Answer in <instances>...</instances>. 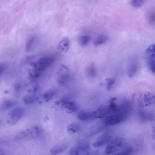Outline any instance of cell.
<instances>
[{
    "label": "cell",
    "mask_w": 155,
    "mask_h": 155,
    "mask_svg": "<svg viewBox=\"0 0 155 155\" xmlns=\"http://www.w3.org/2000/svg\"><path fill=\"white\" fill-rule=\"evenodd\" d=\"M69 40L68 38H62L58 43V48L64 52H67L69 48Z\"/></svg>",
    "instance_id": "10"
},
{
    "label": "cell",
    "mask_w": 155,
    "mask_h": 155,
    "mask_svg": "<svg viewBox=\"0 0 155 155\" xmlns=\"http://www.w3.org/2000/svg\"><path fill=\"white\" fill-rule=\"evenodd\" d=\"M67 147L64 145H58L51 148L50 150V152L52 154L56 155L64 151Z\"/></svg>",
    "instance_id": "14"
},
{
    "label": "cell",
    "mask_w": 155,
    "mask_h": 155,
    "mask_svg": "<svg viewBox=\"0 0 155 155\" xmlns=\"http://www.w3.org/2000/svg\"><path fill=\"white\" fill-rule=\"evenodd\" d=\"M28 72L29 77L32 78L39 77L41 75L42 72L33 68L29 69Z\"/></svg>",
    "instance_id": "24"
},
{
    "label": "cell",
    "mask_w": 155,
    "mask_h": 155,
    "mask_svg": "<svg viewBox=\"0 0 155 155\" xmlns=\"http://www.w3.org/2000/svg\"><path fill=\"white\" fill-rule=\"evenodd\" d=\"M56 91L54 90H50L45 92L42 95L43 99L45 102L50 100L55 94Z\"/></svg>",
    "instance_id": "19"
},
{
    "label": "cell",
    "mask_w": 155,
    "mask_h": 155,
    "mask_svg": "<svg viewBox=\"0 0 155 155\" xmlns=\"http://www.w3.org/2000/svg\"><path fill=\"white\" fill-rule=\"evenodd\" d=\"M137 70V67L135 64H131L129 66L127 70L128 76L130 78L133 77L136 74Z\"/></svg>",
    "instance_id": "25"
},
{
    "label": "cell",
    "mask_w": 155,
    "mask_h": 155,
    "mask_svg": "<svg viewBox=\"0 0 155 155\" xmlns=\"http://www.w3.org/2000/svg\"><path fill=\"white\" fill-rule=\"evenodd\" d=\"M146 52L149 57H155V43L150 45L146 49Z\"/></svg>",
    "instance_id": "26"
},
{
    "label": "cell",
    "mask_w": 155,
    "mask_h": 155,
    "mask_svg": "<svg viewBox=\"0 0 155 155\" xmlns=\"http://www.w3.org/2000/svg\"><path fill=\"white\" fill-rule=\"evenodd\" d=\"M78 118L83 121L88 120L91 119H94L92 113L84 111L80 112L78 115Z\"/></svg>",
    "instance_id": "13"
},
{
    "label": "cell",
    "mask_w": 155,
    "mask_h": 155,
    "mask_svg": "<svg viewBox=\"0 0 155 155\" xmlns=\"http://www.w3.org/2000/svg\"><path fill=\"white\" fill-rule=\"evenodd\" d=\"M68 113H71L76 111L78 109L77 106L74 102L73 101H67L62 106Z\"/></svg>",
    "instance_id": "11"
},
{
    "label": "cell",
    "mask_w": 155,
    "mask_h": 155,
    "mask_svg": "<svg viewBox=\"0 0 155 155\" xmlns=\"http://www.w3.org/2000/svg\"><path fill=\"white\" fill-rule=\"evenodd\" d=\"M111 137V134L110 133H104L98 137L93 143V146L96 147H101L108 142Z\"/></svg>",
    "instance_id": "6"
},
{
    "label": "cell",
    "mask_w": 155,
    "mask_h": 155,
    "mask_svg": "<svg viewBox=\"0 0 155 155\" xmlns=\"http://www.w3.org/2000/svg\"><path fill=\"white\" fill-rule=\"evenodd\" d=\"M143 99L145 106H149L155 104V95L150 92H146L144 93Z\"/></svg>",
    "instance_id": "9"
},
{
    "label": "cell",
    "mask_w": 155,
    "mask_h": 155,
    "mask_svg": "<svg viewBox=\"0 0 155 155\" xmlns=\"http://www.w3.org/2000/svg\"><path fill=\"white\" fill-rule=\"evenodd\" d=\"M108 39L107 37L104 35H100L96 37L94 40L93 44L94 45L98 46L104 43Z\"/></svg>",
    "instance_id": "18"
},
{
    "label": "cell",
    "mask_w": 155,
    "mask_h": 155,
    "mask_svg": "<svg viewBox=\"0 0 155 155\" xmlns=\"http://www.w3.org/2000/svg\"><path fill=\"white\" fill-rule=\"evenodd\" d=\"M90 150L89 144L85 142H82L79 143L75 147H73L70 149L69 153L71 155L87 154Z\"/></svg>",
    "instance_id": "4"
},
{
    "label": "cell",
    "mask_w": 155,
    "mask_h": 155,
    "mask_svg": "<svg viewBox=\"0 0 155 155\" xmlns=\"http://www.w3.org/2000/svg\"><path fill=\"white\" fill-rule=\"evenodd\" d=\"M24 112L21 107H17L13 109L7 114L6 117L7 123L10 125L15 124L21 118Z\"/></svg>",
    "instance_id": "2"
},
{
    "label": "cell",
    "mask_w": 155,
    "mask_h": 155,
    "mask_svg": "<svg viewBox=\"0 0 155 155\" xmlns=\"http://www.w3.org/2000/svg\"><path fill=\"white\" fill-rule=\"evenodd\" d=\"M145 0H132L131 5L135 8H139L142 6L144 3Z\"/></svg>",
    "instance_id": "31"
},
{
    "label": "cell",
    "mask_w": 155,
    "mask_h": 155,
    "mask_svg": "<svg viewBox=\"0 0 155 155\" xmlns=\"http://www.w3.org/2000/svg\"><path fill=\"white\" fill-rule=\"evenodd\" d=\"M34 39V37H31L27 40L26 43L25 48V50L26 52H28L31 50Z\"/></svg>",
    "instance_id": "27"
},
{
    "label": "cell",
    "mask_w": 155,
    "mask_h": 155,
    "mask_svg": "<svg viewBox=\"0 0 155 155\" xmlns=\"http://www.w3.org/2000/svg\"><path fill=\"white\" fill-rule=\"evenodd\" d=\"M154 136H155V131H154Z\"/></svg>",
    "instance_id": "34"
},
{
    "label": "cell",
    "mask_w": 155,
    "mask_h": 155,
    "mask_svg": "<svg viewBox=\"0 0 155 155\" xmlns=\"http://www.w3.org/2000/svg\"><path fill=\"white\" fill-rule=\"evenodd\" d=\"M31 138L36 139L39 137L42 133L41 128L37 126H34L29 129Z\"/></svg>",
    "instance_id": "15"
},
{
    "label": "cell",
    "mask_w": 155,
    "mask_h": 155,
    "mask_svg": "<svg viewBox=\"0 0 155 155\" xmlns=\"http://www.w3.org/2000/svg\"><path fill=\"white\" fill-rule=\"evenodd\" d=\"M15 104V102L11 99H5L1 102L0 108L2 110H8L12 107Z\"/></svg>",
    "instance_id": "12"
},
{
    "label": "cell",
    "mask_w": 155,
    "mask_h": 155,
    "mask_svg": "<svg viewBox=\"0 0 155 155\" xmlns=\"http://www.w3.org/2000/svg\"><path fill=\"white\" fill-rule=\"evenodd\" d=\"M62 66L63 72L61 74L59 77L58 81V83L60 85L64 86L68 82L70 76L67 72L68 71V69L67 68L63 65H62Z\"/></svg>",
    "instance_id": "8"
},
{
    "label": "cell",
    "mask_w": 155,
    "mask_h": 155,
    "mask_svg": "<svg viewBox=\"0 0 155 155\" xmlns=\"http://www.w3.org/2000/svg\"><path fill=\"white\" fill-rule=\"evenodd\" d=\"M92 113L94 119L104 118L108 114V107L101 105Z\"/></svg>",
    "instance_id": "7"
},
{
    "label": "cell",
    "mask_w": 155,
    "mask_h": 155,
    "mask_svg": "<svg viewBox=\"0 0 155 155\" xmlns=\"http://www.w3.org/2000/svg\"><path fill=\"white\" fill-rule=\"evenodd\" d=\"M124 142L123 140L119 137L114 138L106 147L104 153L109 154L115 153L122 147Z\"/></svg>",
    "instance_id": "3"
},
{
    "label": "cell",
    "mask_w": 155,
    "mask_h": 155,
    "mask_svg": "<svg viewBox=\"0 0 155 155\" xmlns=\"http://www.w3.org/2000/svg\"><path fill=\"white\" fill-rule=\"evenodd\" d=\"M86 73L90 77H95L97 74V71L95 64L92 63L89 64L86 68Z\"/></svg>",
    "instance_id": "16"
},
{
    "label": "cell",
    "mask_w": 155,
    "mask_h": 155,
    "mask_svg": "<svg viewBox=\"0 0 155 155\" xmlns=\"http://www.w3.org/2000/svg\"><path fill=\"white\" fill-rule=\"evenodd\" d=\"M54 59L49 57L41 58L36 62H32L30 65L32 68L42 72L53 64Z\"/></svg>",
    "instance_id": "1"
},
{
    "label": "cell",
    "mask_w": 155,
    "mask_h": 155,
    "mask_svg": "<svg viewBox=\"0 0 155 155\" xmlns=\"http://www.w3.org/2000/svg\"><path fill=\"white\" fill-rule=\"evenodd\" d=\"M110 104L108 106V114L111 115L116 113L117 106L114 101H109Z\"/></svg>",
    "instance_id": "23"
},
{
    "label": "cell",
    "mask_w": 155,
    "mask_h": 155,
    "mask_svg": "<svg viewBox=\"0 0 155 155\" xmlns=\"http://www.w3.org/2000/svg\"><path fill=\"white\" fill-rule=\"evenodd\" d=\"M79 129L78 124L75 123H72L67 127L68 133L69 134H73L77 132Z\"/></svg>",
    "instance_id": "21"
},
{
    "label": "cell",
    "mask_w": 155,
    "mask_h": 155,
    "mask_svg": "<svg viewBox=\"0 0 155 155\" xmlns=\"http://www.w3.org/2000/svg\"><path fill=\"white\" fill-rule=\"evenodd\" d=\"M127 118L118 114L110 115L106 117L105 120V125L106 126L117 125L125 120Z\"/></svg>",
    "instance_id": "5"
},
{
    "label": "cell",
    "mask_w": 155,
    "mask_h": 155,
    "mask_svg": "<svg viewBox=\"0 0 155 155\" xmlns=\"http://www.w3.org/2000/svg\"><path fill=\"white\" fill-rule=\"evenodd\" d=\"M38 99V97L35 95H28L24 97L23 101L25 104H31L36 102Z\"/></svg>",
    "instance_id": "20"
},
{
    "label": "cell",
    "mask_w": 155,
    "mask_h": 155,
    "mask_svg": "<svg viewBox=\"0 0 155 155\" xmlns=\"http://www.w3.org/2000/svg\"><path fill=\"white\" fill-rule=\"evenodd\" d=\"M148 20L149 23L153 25H155V10L151 11L148 14Z\"/></svg>",
    "instance_id": "29"
},
{
    "label": "cell",
    "mask_w": 155,
    "mask_h": 155,
    "mask_svg": "<svg viewBox=\"0 0 155 155\" xmlns=\"http://www.w3.org/2000/svg\"><path fill=\"white\" fill-rule=\"evenodd\" d=\"M133 149L130 147H128L125 148L123 150L121 151L119 153L117 154L120 155H129L131 154L133 152Z\"/></svg>",
    "instance_id": "32"
},
{
    "label": "cell",
    "mask_w": 155,
    "mask_h": 155,
    "mask_svg": "<svg viewBox=\"0 0 155 155\" xmlns=\"http://www.w3.org/2000/svg\"><path fill=\"white\" fill-rule=\"evenodd\" d=\"M8 67L7 64L4 63H1L0 64V76L3 73L6 69Z\"/></svg>",
    "instance_id": "33"
},
{
    "label": "cell",
    "mask_w": 155,
    "mask_h": 155,
    "mask_svg": "<svg viewBox=\"0 0 155 155\" xmlns=\"http://www.w3.org/2000/svg\"><path fill=\"white\" fill-rule=\"evenodd\" d=\"M91 37L88 35H84L81 36L79 38V44L81 46H84L87 45L90 42Z\"/></svg>",
    "instance_id": "22"
},
{
    "label": "cell",
    "mask_w": 155,
    "mask_h": 155,
    "mask_svg": "<svg viewBox=\"0 0 155 155\" xmlns=\"http://www.w3.org/2000/svg\"><path fill=\"white\" fill-rule=\"evenodd\" d=\"M38 86L37 83L34 81L28 82L25 85L26 90L29 92H35L38 89Z\"/></svg>",
    "instance_id": "17"
},
{
    "label": "cell",
    "mask_w": 155,
    "mask_h": 155,
    "mask_svg": "<svg viewBox=\"0 0 155 155\" xmlns=\"http://www.w3.org/2000/svg\"><path fill=\"white\" fill-rule=\"evenodd\" d=\"M107 84L106 89L107 91L110 90L112 88L113 85L114 84L115 80L112 78H108L105 79Z\"/></svg>",
    "instance_id": "30"
},
{
    "label": "cell",
    "mask_w": 155,
    "mask_h": 155,
    "mask_svg": "<svg viewBox=\"0 0 155 155\" xmlns=\"http://www.w3.org/2000/svg\"><path fill=\"white\" fill-rule=\"evenodd\" d=\"M148 64L150 70L155 74V57H149Z\"/></svg>",
    "instance_id": "28"
}]
</instances>
